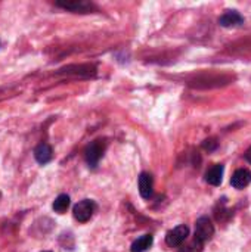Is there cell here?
<instances>
[{
    "mask_svg": "<svg viewBox=\"0 0 251 252\" xmlns=\"http://www.w3.org/2000/svg\"><path fill=\"white\" fill-rule=\"evenodd\" d=\"M52 157H53V152H52V148L47 143H40L34 151V158L41 165L47 164L52 159Z\"/></svg>",
    "mask_w": 251,
    "mask_h": 252,
    "instance_id": "9c48e42d",
    "label": "cell"
},
{
    "mask_svg": "<svg viewBox=\"0 0 251 252\" xmlns=\"http://www.w3.org/2000/svg\"><path fill=\"white\" fill-rule=\"evenodd\" d=\"M244 22V18L235 12V10H228L226 13H223L220 18H219V24L222 27H238Z\"/></svg>",
    "mask_w": 251,
    "mask_h": 252,
    "instance_id": "ba28073f",
    "label": "cell"
},
{
    "mask_svg": "<svg viewBox=\"0 0 251 252\" xmlns=\"http://www.w3.org/2000/svg\"><path fill=\"white\" fill-rule=\"evenodd\" d=\"M139 193L143 199H149L154 193V180L148 173H142L139 176Z\"/></svg>",
    "mask_w": 251,
    "mask_h": 252,
    "instance_id": "5b68a950",
    "label": "cell"
},
{
    "mask_svg": "<svg viewBox=\"0 0 251 252\" xmlns=\"http://www.w3.org/2000/svg\"><path fill=\"white\" fill-rule=\"evenodd\" d=\"M107 149V142L105 140H93L84 151V158L89 167L95 168L99 162V159L104 157V152Z\"/></svg>",
    "mask_w": 251,
    "mask_h": 252,
    "instance_id": "7a4b0ae2",
    "label": "cell"
},
{
    "mask_svg": "<svg viewBox=\"0 0 251 252\" xmlns=\"http://www.w3.org/2000/svg\"><path fill=\"white\" fill-rule=\"evenodd\" d=\"M95 211H96V204L92 199H83L78 204H75L72 214L78 223H86L93 217Z\"/></svg>",
    "mask_w": 251,
    "mask_h": 252,
    "instance_id": "3957f363",
    "label": "cell"
},
{
    "mask_svg": "<svg viewBox=\"0 0 251 252\" xmlns=\"http://www.w3.org/2000/svg\"><path fill=\"white\" fill-rule=\"evenodd\" d=\"M246 159H247V161L251 164V146L249 148V151L246 152Z\"/></svg>",
    "mask_w": 251,
    "mask_h": 252,
    "instance_id": "4fadbf2b",
    "label": "cell"
},
{
    "mask_svg": "<svg viewBox=\"0 0 251 252\" xmlns=\"http://www.w3.org/2000/svg\"><path fill=\"white\" fill-rule=\"evenodd\" d=\"M56 4L68 10H74V12H86L89 10V7H92V4L86 1H58Z\"/></svg>",
    "mask_w": 251,
    "mask_h": 252,
    "instance_id": "8fae6325",
    "label": "cell"
},
{
    "mask_svg": "<svg viewBox=\"0 0 251 252\" xmlns=\"http://www.w3.org/2000/svg\"><path fill=\"white\" fill-rule=\"evenodd\" d=\"M68 207H70V196L68 195H59L52 205V208L58 214H64L68 210Z\"/></svg>",
    "mask_w": 251,
    "mask_h": 252,
    "instance_id": "7c38bea8",
    "label": "cell"
},
{
    "mask_svg": "<svg viewBox=\"0 0 251 252\" xmlns=\"http://www.w3.org/2000/svg\"><path fill=\"white\" fill-rule=\"evenodd\" d=\"M215 235V226L212 223V220L209 217H201L198 219L197 221V226H195V236H194V241L197 244H200L201 247H204L206 242H209Z\"/></svg>",
    "mask_w": 251,
    "mask_h": 252,
    "instance_id": "6da1fadb",
    "label": "cell"
},
{
    "mask_svg": "<svg viewBox=\"0 0 251 252\" xmlns=\"http://www.w3.org/2000/svg\"><path fill=\"white\" fill-rule=\"evenodd\" d=\"M152 242H154V238L151 235H143L141 238H138L133 244H132V252H146L151 247H152Z\"/></svg>",
    "mask_w": 251,
    "mask_h": 252,
    "instance_id": "30bf717a",
    "label": "cell"
},
{
    "mask_svg": "<svg viewBox=\"0 0 251 252\" xmlns=\"http://www.w3.org/2000/svg\"><path fill=\"white\" fill-rule=\"evenodd\" d=\"M223 165L220 164H216L213 165L212 168H209V171L206 173V182L212 186H219L223 180Z\"/></svg>",
    "mask_w": 251,
    "mask_h": 252,
    "instance_id": "52a82bcc",
    "label": "cell"
},
{
    "mask_svg": "<svg viewBox=\"0 0 251 252\" xmlns=\"http://www.w3.org/2000/svg\"><path fill=\"white\" fill-rule=\"evenodd\" d=\"M251 183V173L246 168H240L234 173L232 179H231V185L235 189H244Z\"/></svg>",
    "mask_w": 251,
    "mask_h": 252,
    "instance_id": "8992f818",
    "label": "cell"
},
{
    "mask_svg": "<svg viewBox=\"0 0 251 252\" xmlns=\"http://www.w3.org/2000/svg\"><path fill=\"white\" fill-rule=\"evenodd\" d=\"M188 236H189V229H188V226L182 224V226H178V227L172 229L166 235V244L170 248H179L186 242Z\"/></svg>",
    "mask_w": 251,
    "mask_h": 252,
    "instance_id": "277c9868",
    "label": "cell"
}]
</instances>
